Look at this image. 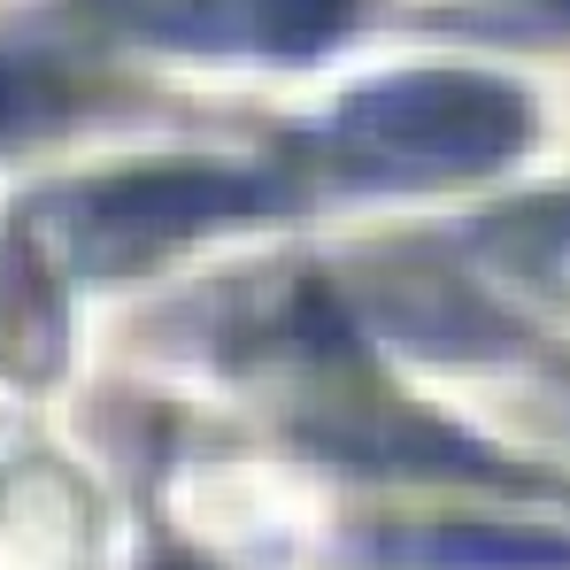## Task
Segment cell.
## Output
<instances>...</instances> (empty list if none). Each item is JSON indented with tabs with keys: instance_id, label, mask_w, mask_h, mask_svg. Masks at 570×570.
I'll use <instances>...</instances> for the list:
<instances>
[{
	"instance_id": "cell-1",
	"label": "cell",
	"mask_w": 570,
	"mask_h": 570,
	"mask_svg": "<svg viewBox=\"0 0 570 570\" xmlns=\"http://www.w3.org/2000/svg\"><path fill=\"white\" fill-rule=\"evenodd\" d=\"M532 131V108L471 70L379 78L332 116V147L371 186H455L501 170Z\"/></svg>"
},
{
	"instance_id": "cell-2",
	"label": "cell",
	"mask_w": 570,
	"mask_h": 570,
	"mask_svg": "<svg viewBox=\"0 0 570 570\" xmlns=\"http://www.w3.org/2000/svg\"><path fill=\"white\" fill-rule=\"evenodd\" d=\"M278 200H285L278 178L178 163V170H124V178L78 186L55 208V232H62L78 271H139V263L200 239V232L247 224V216H263Z\"/></svg>"
},
{
	"instance_id": "cell-4",
	"label": "cell",
	"mask_w": 570,
	"mask_h": 570,
	"mask_svg": "<svg viewBox=\"0 0 570 570\" xmlns=\"http://www.w3.org/2000/svg\"><path fill=\"white\" fill-rule=\"evenodd\" d=\"M548 8H563V16H570V0H548Z\"/></svg>"
},
{
	"instance_id": "cell-3",
	"label": "cell",
	"mask_w": 570,
	"mask_h": 570,
	"mask_svg": "<svg viewBox=\"0 0 570 570\" xmlns=\"http://www.w3.org/2000/svg\"><path fill=\"white\" fill-rule=\"evenodd\" d=\"M131 23L155 39H200V47H255V55H316L347 0H124Z\"/></svg>"
}]
</instances>
